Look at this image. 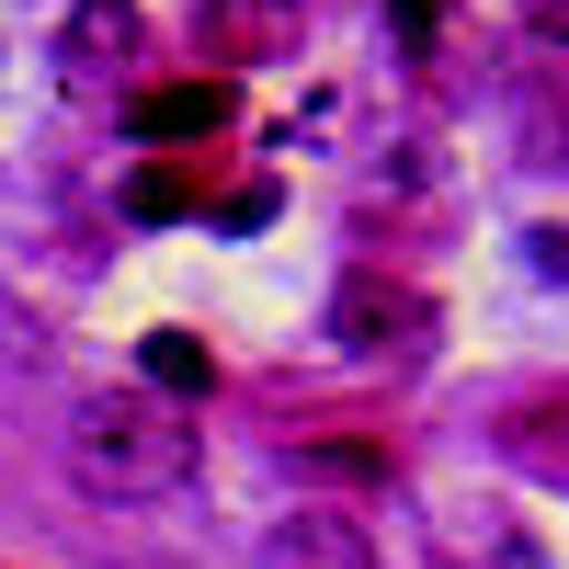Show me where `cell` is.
<instances>
[{
    "mask_svg": "<svg viewBox=\"0 0 569 569\" xmlns=\"http://www.w3.org/2000/svg\"><path fill=\"white\" fill-rule=\"evenodd\" d=\"M160 399H91V410H69L80 490H103V501H171V490H194L206 445H194V421H171Z\"/></svg>",
    "mask_w": 569,
    "mask_h": 569,
    "instance_id": "1",
    "label": "cell"
},
{
    "mask_svg": "<svg viewBox=\"0 0 569 569\" xmlns=\"http://www.w3.org/2000/svg\"><path fill=\"white\" fill-rule=\"evenodd\" d=\"M228 114H240V80H149L126 103V126L149 137V149H182V137H217Z\"/></svg>",
    "mask_w": 569,
    "mask_h": 569,
    "instance_id": "2",
    "label": "cell"
},
{
    "mask_svg": "<svg viewBox=\"0 0 569 569\" xmlns=\"http://www.w3.org/2000/svg\"><path fill=\"white\" fill-rule=\"evenodd\" d=\"M262 569H376V547H365V525L353 512H284V525L262 536Z\"/></svg>",
    "mask_w": 569,
    "mask_h": 569,
    "instance_id": "3",
    "label": "cell"
},
{
    "mask_svg": "<svg viewBox=\"0 0 569 569\" xmlns=\"http://www.w3.org/2000/svg\"><path fill=\"white\" fill-rule=\"evenodd\" d=\"M206 206V171L194 160H137L126 171V217H194Z\"/></svg>",
    "mask_w": 569,
    "mask_h": 569,
    "instance_id": "4",
    "label": "cell"
},
{
    "mask_svg": "<svg viewBox=\"0 0 569 569\" xmlns=\"http://www.w3.org/2000/svg\"><path fill=\"white\" fill-rule=\"evenodd\" d=\"M388 319H399V297H388L376 273H353L342 297H330V342H342V353H376V342H388Z\"/></svg>",
    "mask_w": 569,
    "mask_h": 569,
    "instance_id": "5",
    "label": "cell"
},
{
    "mask_svg": "<svg viewBox=\"0 0 569 569\" xmlns=\"http://www.w3.org/2000/svg\"><path fill=\"white\" fill-rule=\"evenodd\" d=\"M149 388H171V399H206V388H217V353L194 342V330H149Z\"/></svg>",
    "mask_w": 569,
    "mask_h": 569,
    "instance_id": "6",
    "label": "cell"
},
{
    "mask_svg": "<svg viewBox=\"0 0 569 569\" xmlns=\"http://www.w3.org/2000/svg\"><path fill=\"white\" fill-rule=\"evenodd\" d=\"M217 34L228 46H273V34H297V0H217Z\"/></svg>",
    "mask_w": 569,
    "mask_h": 569,
    "instance_id": "7",
    "label": "cell"
},
{
    "mask_svg": "<svg viewBox=\"0 0 569 569\" xmlns=\"http://www.w3.org/2000/svg\"><path fill=\"white\" fill-rule=\"evenodd\" d=\"M308 479H388V445H297Z\"/></svg>",
    "mask_w": 569,
    "mask_h": 569,
    "instance_id": "8",
    "label": "cell"
},
{
    "mask_svg": "<svg viewBox=\"0 0 569 569\" xmlns=\"http://www.w3.org/2000/svg\"><path fill=\"white\" fill-rule=\"evenodd\" d=\"M69 46L91 58V46H126V0H80V23H69Z\"/></svg>",
    "mask_w": 569,
    "mask_h": 569,
    "instance_id": "9",
    "label": "cell"
},
{
    "mask_svg": "<svg viewBox=\"0 0 569 569\" xmlns=\"http://www.w3.org/2000/svg\"><path fill=\"white\" fill-rule=\"evenodd\" d=\"M217 217H228V228H262V217H273V182H240V194H228Z\"/></svg>",
    "mask_w": 569,
    "mask_h": 569,
    "instance_id": "10",
    "label": "cell"
},
{
    "mask_svg": "<svg viewBox=\"0 0 569 569\" xmlns=\"http://www.w3.org/2000/svg\"><path fill=\"white\" fill-rule=\"evenodd\" d=\"M525 23H536V34H558V46H569V0H525Z\"/></svg>",
    "mask_w": 569,
    "mask_h": 569,
    "instance_id": "11",
    "label": "cell"
},
{
    "mask_svg": "<svg viewBox=\"0 0 569 569\" xmlns=\"http://www.w3.org/2000/svg\"><path fill=\"white\" fill-rule=\"evenodd\" d=\"M536 273H569V228H536Z\"/></svg>",
    "mask_w": 569,
    "mask_h": 569,
    "instance_id": "12",
    "label": "cell"
}]
</instances>
